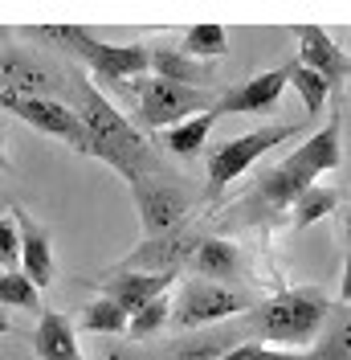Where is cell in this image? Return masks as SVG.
Wrapping results in <instances>:
<instances>
[{"mask_svg":"<svg viewBox=\"0 0 351 360\" xmlns=\"http://www.w3.org/2000/svg\"><path fill=\"white\" fill-rule=\"evenodd\" d=\"M180 53L192 58V62L213 66V58L225 53V29L213 25V21H200V25H192V29H184V45H180Z\"/></svg>","mask_w":351,"mask_h":360,"instance_id":"7402d4cb","label":"cell"},{"mask_svg":"<svg viewBox=\"0 0 351 360\" xmlns=\"http://www.w3.org/2000/svg\"><path fill=\"white\" fill-rule=\"evenodd\" d=\"M74 58H82L94 70V78H102V82H131V78L147 74V45H107L94 37V29H86Z\"/></svg>","mask_w":351,"mask_h":360,"instance_id":"8fae6325","label":"cell"},{"mask_svg":"<svg viewBox=\"0 0 351 360\" xmlns=\"http://www.w3.org/2000/svg\"><path fill=\"white\" fill-rule=\"evenodd\" d=\"M147 70H152V78H164V82H176V86L220 90L213 86V66L184 58L180 49H147Z\"/></svg>","mask_w":351,"mask_h":360,"instance_id":"2e32d148","label":"cell"},{"mask_svg":"<svg viewBox=\"0 0 351 360\" xmlns=\"http://www.w3.org/2000/svg\"><path fill=\"white\" fill-rule=\"evenodd\" d=\"M0 307L41 311V303H37V287L25 278L21 270H4V274H0Z\"/></svg>","mask_w":351,"mask_h":360,"instance_id":"4316f807","label":"cell"},{"mask_svg":"<svg viewBox=\"0 0 351 360\" xmlns=\"http://www.w3.org/2000/svg\"><path fill=\"white\" fill-rule=\"evenodd\" d=\"M286 78H290V62L286 66H274L265 70V74H258V78H249V82H241V86H225L217 94V103H213V119H220V115H270L274 107H278V98H282L286 90Z\"/></svg>","mask_w":351,"mask_h":360,"instance_id":"7c38bea8","label":"cell"},{"mask_svg":"<svg viewBox=\"0 0 351 360\" xmlns=\"http://www.w3.org/2000/svg\"><path fill=\"white\" fill-rule=\"evenodd\" d=\"M8 37H13V33H8V29H4V25H0V49H4V45H8Z\"/></svg>","mask_w":351,"mask_h":360,"instance_id":"d6a6232c","label":"cell"},{"mask_svg":"<svg viewBox=\"0 0 351 360\" xmlns=\"http://www.w3.org/2000/svg\"><path fill=\"white\" fill-rule=\"evenodd\" d=\"M192 270L204 283H229L241 274V250L225 238H200L197 254H192Z\"/></svg>","mask_w":351,"mask_h":360,"instance_id":"ac0fdd59","label":"cell"},{"mask_svg":"<svg viewBox=\"0 0 351 360\" xmlns=\"http://www.w3.org/2000/svg\"><path fill=\"white\" fill-rule=\"evenodd\" d=\"M135 103H139V123L147 131H172L180 123L213 111L217 90L176 86V82H164V78L143 74V78H135Z\"/></svg>","mask_w":351,"mask_h":360,"instance_id":"277c9868","label":"cell"},{"mask_svg":"<svg viewBox=\"0 0 351 360\" xmlns=\"http://www.w3.org/2000/svg\"><path fill=\"white\" fill-rule=\"evenodd\" d=\"M298 352H286V348H265L258 340H241L237 348H229L220 360H294Z\"/></svg>","mask_w":351,"mask_h":360,"instance_id":"f1b7e54d","label":"cell"},{"mask_svg":"<svg viewBox=\"0 0 351 360\" xmlns=\"http://www.w3.org/2000/svg\"><path fill=\"white\" fill-rule=\"evenodd\" d=\"M237 344H241V328H204V332L176 340L164 360H220Z\"/></svg>","mask_w":351,"mask_h":360,"instance_id":"d6986e66","label":"cell"},{"mask_svg":"<svg viewBox=\"0 0 351 360\" xmlns=\"http://www.w3.org/2000/svg\"><path fill=\"white\" fill-rule=\"evenodd\" d=\"M0 86H4V94H21V98H58V90L69 86V78L45 66L37 53L4 45L0 49Z\"/></svg>","mask_w":351,"mask_h":360,"instance_id":"30bf717a","label":"cell"},{"mask_svg":"<svg viewBox=\"0 0 351 360\" xmlns=\"http://www.w3.org/2000/svg\"><path fill=\"white\" fill-rule=\"evenodd\" d=\"M249 311V295H241L237 287L225 283H204V278H188L172 303V319L176 328H213L220 319Z\"/></svg>","mask_w":351,"mask_h":360,"instance_id":"8992f818","label":"cell"},{"mask_svg":"<svg viewBox=\"0 0 351 360\" xmlns=\"http://www.w3.org/2000/svg\"><path fill=\"white\" fill-rule=\"evenodd\" d=\"M298 131H303V123H274V127H258V131L220 143L217 152L208 156V197H220L245 168H253L265 152H274L278 143L294 139Z\"/></svg>","mask_w":351,"mask_h":360,"instance_id":"5b68a950","label":"cell"},{"mask_svg":"<svg viewBox=\"0 0 351 360\" xmlns=\"http://www.w3.org/2000/svg\"><path fill=\"white\" fill-rule=\"evenodd\" d=\"M286 86H294V90H298V98H303V107H307L310 119H319V115H323L331 86L323 82V78H319V74H314V70L298 66V62H290V78H286Z\"/></svg>","mask_w":351,"mask_h":360,"instance_id":"603a6c76","label":"cell"},{"mask_svg":"<svg viewBox=\"0 0 351 360\" xmlns=\"http://www.w3.org/2000/svg\"><path fill=\"white\" fill-rule=\"evenodd\" d=\"M335 168H339V111L331 115L327 127H319L303 148H294L282 164H274L270 172L258 176V201L265 209H286L323 172H335Z\"/></svg>","mask_w":351,"mask_h":360,"instance_id":"7a4b0ae2","label":"cell"},{"mask_svg":"<svg viewBox=\"0 0 351 360\" xmlns=\"http://www.w3.org/2000/svg\"><path fill=\"white\" fill-rule=\"evenodd\" d=\"M21 262V238H17V225L8 217H0V266L4 270H17Z\"/></svg>","mask_w":351,"mask_h":360,"instance_id":"f546056e","label":"cell"},{"mask_svg":"<svg viewBox=\"0 0 351 360\" xmlns=\"http://www.w3.org/2000/svg\"><path fill=\"white\" fill-rule=\"evenodd\" d=\"M294 360H351V319L347 307H331L323 332L314 336V348H307Z\"/></svg>","mask_w":351,"mask_h":360,"instance_id":"ffe728a7","label":"cell"},{"mask_svg":"<svg viewBox=\"0 0 351 360\" xmlns=\"http://www.w3.org/2000/svg\"><path fill=\"white\" fill-rule=\"evenodd\" d=\"M82 328L86 332H102V336H123L127 332V311L114 307L110 299H94L82 311Z\"/></svg>","mask_w":351,"mask_h":360,"instance_id":"484cf974","label":"cell"},{"mask_svg":"<svg viewBox=\"0 0 351 360\" xmlns=\"http://www.w3.org/2000/svg\"><path fill=\"white\" fill-rule=\"evenodd\" d=\"M294 37H298V58H294L298 66L314 70L331 90H339L343 82H347L351 62H347V53L331 41L327 29H319V25H298V29H294Z\"/></svg>","mask_w":351,"mask_h":360,"instance_id":"4fadbf2b","label":"cell"},{"mask_svg":"<svg viewBox=\"0 0 351 360\" xmlns=\"http://www.w3.org/2000/svg\"><path fill=\"white\" fill-rule=\"evenodd\" d=\"M335 205H339V193H335V188H319V184H310L307 193L290 205V209H294V229H307V225H314L319 217H331Z\"/></svg>","mask_w":351,"mask_h":360,"instance_id":"cb8c5ba5","label":"cell"},{"mask_svg":"<svg viewBox=\"0 0 351 360\" xmlns=\"http://www.w3.org/2000/svg\"><path fill=\"white\" fill-rule=\"evenodd\" d=\"M200 238L188 229V225H180L172 233H159V238H143L139 246L119 262V270H135V274H172L176 270H184L192 262V254H197Z\"/></svg>","mask_w":351,"mask_h":360,"instance_id":"9c48e42d","label":"cell"},{"mask_svg":"<svg viewBox=\"0 0 351 360\" xmlns=\"http://www.w3.org/2000/svg\"><path fill=\"white\" fill-rule=\"evenodd\" d=\"M33 352H37V360H82L74 323L62 311H41L37 332H33Z\"/></svg>","mask_w":351,"mask_h":360,"instance_id":"e0dca14e","label":"cell"},{"mask_svg":"<svg viewBox=\"0 0 351 360\" xmlns=\"http://www.w3.org/2000/svg\"><path fill=\"white\" fill-rule=\"evenodd\" d=\"M172 283H176L172 274H135V270H110L98 287L107 291L102 299H110L114 307H123L127 315H135L143 303H152V299H159V295H168V287H172Z\"/></svg>","mask_w":351,"mask_h":360,"instance_id":"9a60e30c","label":"cell"},{"mask_svg":"<svg viewBox=\"0 0 351 360\" xmlns=\"http://www.w3.org/2000/svg\"><path fill=\"white\" fill-rule=\"evenodd\" d=\"M0 168H8V156H4V148H0Z\"/></svg>","mask_w":351,"mask_h":360,"instance_id":"836d02e7","label":"cell"},{"mask_svg":"<svg viewBox=\"0 0 351 360\" xmlns=\"http://www.w3.org/2000/svg\"><path fill=\"white\" fill-rule=\"evenodd\" d=\"M69 90L78 94V111L74 115H78L82 127H86L90 156L110 164L127 184H131V180H143V176H159L164 164L155 160V152L147 148V139L119 115V107H110V98L102 90L90 86L86 78H78Z\"/></svg>","mask_w":351,"mask_h":360,"instance_id":"6da1fadb","label":"cell"},{"mask_svg":"<svg viewBox=\"0 0 351 360\" xmlns=\"http://www.w3.org/2000/svg\"><path fill=\"white\" fill-rule=\"evenodd\" d=\"M131 197L147 238L180 229L188 221V209H192V197L184 193V180H155V176L131 180Z\"/></svg>","mask_w":351,"mask_h":360,"instance_id":"ba28073f","label":"cell"},{"mask_svg":"<svg viewBox=\"0 0 351 360\" xmlns=\"http://www.w3.org/2000/svg\"><path fill=\"white\" fill-rule=\"evenodd\" d=\"M8 328H13V323H8V315L0 311V336H4V332H8Z\"/></svg>","mask_w":351,"mask_h":360,"instance_id":"1f68e13d","label":"cell"},{"mask_svg":"<svg viewBox=\"0 0 351 360\" xmlns=\"http://www.w3.org/2000/svg\"><path fill=\"white\" fill-rule=\"evenodd\" d=\"M13 225H17V238H21V262H17V270L41 291V287L53 283V242H49V229H41L25 209H13Z\"/></svg>","mask_w":351,"mask_h":360,"instance_id":"5bb4252c","label":"cell"},{"mask_svg":"<svg viewBox=\"0 0 351 360\" xmlns=\"http://www.w3.org/2000/svg\"><path fill=\"white\" fill-rule=\"evenodd\" d=\"M102 360H147L135 344H110L107 352H102Z\"/></svg>","mask_w":351,"mask_h":360,"instance_id":"4dcf8cb0","label":"cell"},{"mask_svg":"<svg viewBox=\"0 0 351 360\" xmlns=\"http://www.w3.org/2000/svg\"><path fill=\"white\" fill-rule=\"evenodd\" d=\"M25 37L41 45H58L62 53H74L78 41L86 37V25H33V29H25Z\"/></svg>","mask_w":351,"mask_h":360,"instance_id":"83f0119b","label":"cell"},{"mask_svg":"<svg viewBox=\"0 0 351 360\" xmlns=\"http://www.w3.org/2000/svg\"><path fill=\"white\" fill-rule=\"evenodd\" d=\"M168 319H172V299L159 295V299H152V303H143L135 315H127V336L147 340V336H155L159 328H168Z\"/></svg>","mask_w":351,"mask_h":360,"instance_id":"d4e9b609","label":"cell"},{"mask_svg":"<svg viewBox=\"0 0 351 360\" xmlns=\"http://www.w3.org/2000/svg\"><path fill=\"white\" fill-rule=\"evenodd\" d=\"M0 107L13 111L17 119H25L33 131L53 135V139L69 143L78 156H90L86 127H82V119L74 115V107H66L62 98H21V94H4V90H0Z\"/></svg>","mask_w":351,"mask_h":360,"instance_id":"52a82bcc","label":"cell"},{"mask_svg":"<svg viewBox=\"0 0 351 360\" xmlns=\"http://www.w3.org/2000/svg\"><path fill=\"white\" fill-rule=\"evenodd\" d=\"M331 303L327 295L319 287H303V291H282L274 295L270 303L253 307L249 315V332L262 340H274V344H314V336L323 332L331 315Z\"/></svg>","mask_w":351,"mask_h":360,"instance_id":"3957f363","label":"cell"},{"mask_svg":"<svg viewBox=\"0 0 351 360\" xmlns=\"http://www.w3.org/2000/svg\"><path fill=\"white\" fill-rule=\"evenodd\" d=\"M213 123H217V119H213L208 111L197 115V119H188V123L172 127V131H164V148H168V152H176L180 160H197L200 152H204V143H208Z\"/></svg>","mask_w":351,"mask_h":360,"instance_id":"44dd1931","label":"cell"}]
</instances>
